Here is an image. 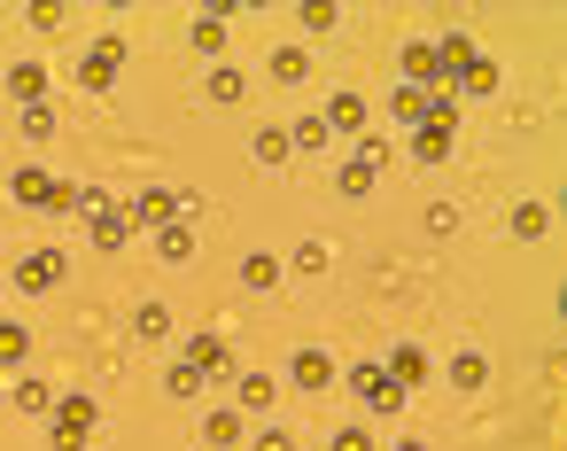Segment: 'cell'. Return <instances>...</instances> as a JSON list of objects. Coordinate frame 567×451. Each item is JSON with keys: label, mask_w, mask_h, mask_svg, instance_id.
I'll use <instances>...</instances> for the list:
<instances>
[{"label": "cell", "mask_w": 567, "mask_h": 451, "mask_svg": "<svg viewBox=\"0 0 567 451\" xmlns=\"http://www.w3.org/2000/svg\"><path fill=\"white\" fill-rule=\"evenodd\" d=\"M94 428H102L94 389H63V397H55V451H86V443H94Z\"/></svg>", "instance_id": "cell-1"}, {"label": "cell", "mask_w": 567, "mask_h": 451, "mask_svg": "<svg viewBox=\"0 0 567 451\" xmlns=\"http://www.w3.org/2000/svg\"><path fill=\"white\" fill-rule=\"evenodd\" d=\"M9 195L24 203V211H40V218H55V211H71V180H55V172H40V164H24V172H9Z\"/></svg>", "instance_id": "cell-2"}, {"label": "cell", "mask_w": 567, "mask_h": 451, "mask_svg": "<svg viewBox=\"0 0 567 451\" xmlns=\"http://www.w3.org/2000/svg\"><path fill=\"white\" fill-rule=\"evenodd\" d=\"M117 71H125V40H117V32L86 40V55H79V86H86V94H110Z\"/></svg>", "instance_id": "cell-3"}, {"label": "cell", "mask_w": 567, "mask_h": 451, "mask_svg": "<svg viewBox=\"0 0 567 451\" xmlns=\"http://www.w3.org/2000/svg\"><path fill=\"white\" fill-rule=\"evenodd\" d=\"M71 280V257L63 249H24L17 257V296H55Z\"/></svg>", "instance_id": "cell-4"}, {"label": "cell", "mask_w": 567, "mask_h": 451, "mask_svg": "<svg viewBox=\"0 0 567 451\" xmlns=\"http://www.w3.org/2000/svg\"><path fill=\"white\" fill-rule=\"evenodd\" d=\"M350 389H358V404H365V412H381V420H389V412H404V389L381 373V358H358V366H350Z\"/></svg>", "instance_id": "cell-5"}, {"label": "cell", "mask_w": 567, "mask_h": 451, "mask_svg": "<svg viewBox=\"0 0 567 451\" xmlns=\"http://www.w3.org/2000/svg\"><path fill=\"white\" fill-rule=\"evenodd\" d=\"M179 358H187L210 389H218V381H234V342H226V335H187V350H179Z\"/></svg>", "instance_id": "cell-6"}, {"label": "cell", "mask_w": 567, "mask_h": 451, "mask_svg": "<svg viewBox=\"0 0 567 451\" xmlns=\"http://www.w3.org/2000/svg\"><path fill=\"white\" fill-rule=\"evenodd\" d=\"M125 218H133V234H156V226H172V218H179V187H141Z\"/></svg>", "instance_id": "cell-7"}, {"label": "cell", "mask_w": 567, "mask_h": 451, "mask_svg": "<svg viewBox=\"0 0 567 451\" xmlns=\"http://www.w3.org/2000/svg\"><path fill=\"white\" fill-rule=\"evenodd\" d=\"M365 117H373V110H365V94H350V86H342V94L319 110V125H327L334 141H358V133H365Z\"/></svg>", "instance_id": "cell-8"}, {"label": "cell", "mask_w": 567, "mask_h": 451, "mask_svg": "<svg viewBox=\"0 0 567 451\" xmlns=\"http://www.w3.org/2000/svg\"><path fill=\"white\" fill-rule=\"evenodd\" d=\"M381 373H389V381H396V389L412 397V389L427 381V350H420V342H396V350L381 358Z\"/></svg>", "instance_id": "cell-9"}, {"label": "cell", "mask_w": 567, "mask_h": 451, "mask_svg": "<svg viewBox=\"0 0 567 451\" xmlns=\"http://www.w3.org/2000/svg\"><path fill=\"white\" fill-rule=\"evenodd\" d=\"M288 381H296L303 397H319V389H334V358H327V350H296V366H288Z\"/></svg>", "instance_id": "cell-10"}, {"label": "cell", "mask_w": 567, "mask_h": 451, "mask_svg": "<svg viewBox=\"0 0 567 451\" xmlns=\"http://www.w3.org/2000/svg\"><path fill=\"white\" fill-rule=\"evenodd\" d=\"M48 86H55V79H48V63H40V55L9 71V94H17V110H32V102H48Z\"/></svg>", "instance_id": "cell-11"}, {"label": "cell", "mask_w": 567, "mask_h": 451, "mask_svg": "<svg viewBox=\"0 0 567 451\" xmlns=\"http://www.w3.org/2000/svg\"><path fill=\"white\" fill-rule=\"evenodd\" d=\"M86 234H94V249H125V242H133V218L110 203V211H94V218H86Z\"/></svg>", "instance_id": "cell-12"}, {"label": "cell", "mask_w": 567, "mask_h": 451, "mask_svg": "<svg viewBox=\"0 0 567 451\" xmlns=\"http://www.w3.org/2000/svg\"><path fill=\"white\" fill-rule=\"evenodd\" d=\"M234 397H241L234 412H272V397H280V381H272V373H234Z\"/></svg>", "instance_id": "cell-13"}, {"label": "cell", "mask_w": 567, "mask_h": 451, "mask_svg": "<svg viewBox=\"0 0 567 451\" xmlns=\"http://www.w3.org/2000/svg\"><path fill=\"white\" fill-rule=\"evenodd\" d=\"M9 404H17V412H32V420H40V412H55V389H48V381H40V373H32V366H24V373H17V389H9Z\"/></svg>", "instance_id": "cell-14"}, {"label": "cell", "mask_w": 567, "mask_h": 451, "mask_svg": "<svg viewBox=\"0 0 567 451\" xmlns=\"http://www.w3.org/2000/svg\"><path fill=\"white\" fill-rule=\"evenodd\" d=\"M203 443H210V451H234V443H241V412H234V404H210V412H203Z\"/></svg>", "instance_id": "cell-15"}, {"label": "cell", "mask_w": 567, "mask_h": 451, "mask_svg": "<svg viewBox=\"0 0 567 451\" xmlns=\"http://www.w3.org/2000/svg\"><path fill=\"white\" fill-rule=\"evenodd\" d=\"M249 156H257L265 172H280V164H288L296 148H288V133H280V125H257V133H249Z\"/></svg>", "instance_id": "cell-16"}, {"label": "cell", "mask_w": 567, "mask_h": 451, "mask_svg": "<svg viewBox=\"0 0 567 451\" xmlns=\"http://www.w3.org/2000/svg\"><path fill=\"white\" fill-rule=\"evenodd\" d=\"M505 226H513V242H544V234H551V211H544V203H513Z\"/></svg>", "instance_id": "cell-17"}, {"label": "cell", "mask_w": 567, "mask_h": 451, "mask_svg": "<svg viewBox=\"0 0 567 451\" xmlns=\"http://www.w3.org/2000/svg\"><path fill=\"white\" fill-rule=\"evenodd\" d=\"M156 257H164V265H187V257H195V226H187V218L156 226Z\"/></svg>", "instance_id": "cell-18"}, {"label": "cell", "mask_w": 567, "mask_h": 451, "mask_svg": "<svg viewBox=\"0 0 567 451\" xmlns=\"http://www.w3.org/2000/svg\"><path fill=\"white\" fill-rule=\"evenodd\" d=\"M187 48H195V55H218V63H226V17H195V24H187Z\"/></svg>", "instance_id": "cell-19"}, {"label": "cell", "mask_w": 567, "mask_h": 451, "mask_svg": "<svg viewBox=\"0 0 567 451\" xmlns=\"http://www.w3.org/2000/svg\"><path fill=\"white\" fill-rule=\"evenodd\" d=\"M451 94H497V63H489V55L474 48V63H466V71L451 79Z\"/></svg>", "instance_id": "cell-20"}, {"label": "cell", "mask_w": 567, "mask_h": 451, "mask_svg": "<svg viewBox=\"0 0 567 451\" xmlns=\"http://www.w3.org/2000/svg\"><path fill=\"white\" fill-rule=\"evenodd\" d=\"M203 94H210V102H218V110H234V102H241V94H249V79H241V71H234V63H218V71H210V79H203Z\"/></svg>", "instance_id": "cell-21"}, {"label": "cell", "mask_w": 567, "mask_h": 451, "mask_svg": "<svg viewBox=\"0 0 567 451\" xmlns=\"http://www.w3.org/2000/svg\"><path fill=\"white\" fill-rule=\"evenodd\" d=\"M389 117H396L404 133H420V125H427V94H420V86H396V94H389Z\"/></svg>", "instance_id": "cell-22"}, {"label": "cell", "mask_w": 567, "mask_h": 451, "mask_svg": "<svg viewBox=\"0 0 567 451\" xmlns=\"http://www.w3.org/2000/svg\"><path fill=\"white\" fill-rule=\"evenodd\" d=\"M280 273H288V265H280L272 249H249V257H241V288H280Z\"/></svg>", "instance_id": "cell-23"}, {"label": "cell", "mask_w": 567, "mask_h": 451, "mask_svg": "<svg viewBox=\"0 0 567 451\" xmlns=\"http://www.w3.org/2000/svg\"><path fill=\"white\" fill-rule=\"evenodd\" d=\"M272 79L280 86H303L311 79V48H272Z\"/></svg>", "instance_id": "cell-24"}, {"label": "cell", "mask_w": 567, "mask_h": 451, "mask_svg": "<svg viewBox=\"0 0 567 451\" xmlns=\"http://www.w3.org/2000/svg\"><path fill=\"white\" fill-rule=\"evenodd\" d=\"M288 148H296V156H319V148H334V133H327L319 117H296V125H288Z\"/></svg>", "instance_id": "cell-25"}, {"label": "cell", "mask_w": 567, "mask_h": 451, "mask_svg": "<svg viewBox=\"0 0 567 451\" xmlns=\"http://www.w3.org/2000/svg\"><path fill=\"white\" fill-rule=\"evenodd\" d=\"M0 366H32V327H9V319H0Z\"/></svg>", "instance_id": "cell-26"}, {"label": "cell", "mask_w": 567, "mask_h": 451, "mask_svg": "<svg viewBox=\"0 0 567 451\" xmlns=\"http://www.w3.org/2000/svg\"><path fill=\"white\" fill-rule=\"evenodd\" d=\"M296 24H303L311 40H327V32L342 24V9H334V0H303V9H296Z\"/></svg>", "instance_id": "cell-27"}, {"label": "cell", "mask_w": 567, "mask_h": 451, "mask_svg": "<svg viewBox=\"0 0 567 451\" xmlns=\"http://www.w3.org/2000/svg\"><path fill=\"white\" fill-rule=\"evenodd\" d=\"M482 381H489V358L482 350H458L451 358V389H482Z\"/></svg>", "instance_id": "cell-28"}, {"label": "cell", "mask_w": 567, "mask_h": 451, "mask_svg": "<svg viewBox=\"0 0 567 451\" xmlns=\"http://www.w3.org/2000/svg\"><path fill=\"white\" fill-rule=\"evenodd\" d=\"M334 257H327V242H296V257H288V273H303V280H319Z\"/></svg>", "instance_id": "cell-29"}, {"label": "cell", "mask_w": 567, "mask_h": 451, "mask_svg": "<svg viewBox=\"0 0 567 451\" xmlns=\"http://www.w3.org/2000/svg\"><path fill=\"white\" fill-rule=\"evenodd\" d=\"M133 335H141V342H164V335H172V311H164V304H141V311H133Z\"/></svg>", "instance_id": "cell-30"}, {"label": "cell", "mask_w": 567, "mask_h": 451, "mask_svg": "<svg viewBox=\"0 0 567 451\" xmlns=\"http://www.w3.org/2000/svg\"><path fill=\"white\" fill-rule=\"evenodd\" d=\"M164 389H172V397H179V404H195V397H203V389H210V381H203V373H195V366H187V358H179V366H172V373H164Z\"/></svg>", "instance_id": "cell-31"}, {"label": "cell", "mask_w": 567, "mask_h": 451, "mask_svg": "<svg viewBox=\"0 0 567 451\" xmlns=\"http://www.w3.org/2000/svg\"><path fill=\"white\" fill-rule=\"evenodd\" d=\"M334 187H342V203H365V195H373V172H365V164H342Z\"/></svg>", "instance_id": "cell-32"}, {"label": "cell", "mask_w": 567, "mask_h": 451, "mask_svg": "<svg viewBox=\"0 0 567 451\" xmlns=\"http://www.w3.org/2000/svg\"><path fill=\"white\" fill-rule=\"evenodd\" d=\"M389 156H396V141H373V133H358V156H350V164H365V172H381Z\"/></svg>", "instance_id": "cell-33"}, {"label": "cell", "mask_w": 567, "mask_h": 451, "mask_svg": "<svg viewBox=\"0 0 567 451\" xmlns=\"http://www.w3.org/2000/svg\"><path fill=\"white\" fill-rule=\"evenodd\" d=\"M48 133H55V102H32L24 110V141H48Z\"/></svg>", "instance_id": "cell-34"}, {"label": "cell", "mask_w": 567, "mask_h": 451, "mask_svg": "<svg viewBox=\"0 0 567 451\" xmlns=\"http://www.w3.org/2000/svg\"><path fill=\"white\" fill-rule=\"evenodd\" d=\"M327 451H373V435H365V428H334Z\"/></svg>", "instance_id": "cell-35"}, {"label": "cell", "mask_w": 567, "mask_h": 451, "mask_svg": "<svg viewBox=\"0 0 567 451\" xmlns=\"http://www.w3.org/2000/svg\"><path fill=\"white\" fill-rule=\"evenodd\" d=\"M249 451H296V435H288V428H257V443H249Z\"/></svg>", "instance_id": "cell-36"}, {"label": "cell", "mask_w": 567, "mask_h": 451, "mask_svg": "<svg viewBox=\"0 0 567 451\" xmlns=\"http://www.w3.org/2000/svg\"><path fill=\"white\" fill-rule=\"evenodd\" d=\"M389 451H427V443H420V435H404V443H389Z\"/></svg>", "instance_id": "cell-37"}, {"label": "cell", "mask_w": 567, "mask_h": 451, "mask_svg": "<svg viewBox=\"0 0 567 451\" xmlns=\"http://www.w3.org/2000/svg\"><path fill=\"white\" fill-rule=\"evenodd\" d=\"M0 319H9V311H0Z\"/></svg>", "instance_id": "cell-38"}]
</instances>
